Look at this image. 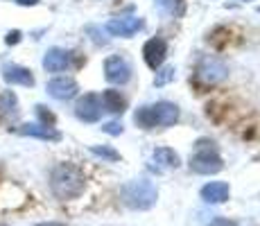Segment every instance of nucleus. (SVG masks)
<instances>
[{
  "mask_svg": "<svg viewBox=\"0 0 260 226\" xmlns=\"http://www.w3.org/2000/svg\"><path fill=\"white\" fill-rule=\"evenodd\" d=\"M50 188H52L54 197L68 202V199H75L84 192V188H86V177H84V172L77 165L59 163L57 168L52 170V174H50Z\"/></svg>",
  "mask_w": 260,
  "mask_h": 226,
  "instance_id": "obj_1",
  "label": "nucleus"
},
{
  "mask_svg": "<svg viewBox=\"0 0 260 226\" xmlns=\"http://www.w3.org/2000/svg\"><path fill=\"white\" fill-rule=\"evenodd\" d=\"M138 127L154 129V127H172L179 120V107L172 102H156L149 107H141L134 115Z\"/></svg>",
  "mask_w": 260,
  "mask_h": 226,
  "instance_id": "obj_2",
  "label": "nucleus"
},
{
  "mask_svg": "<svg viewBox=\"0 0 260 226\" xmlns=\"http://www.w3.org/2000/svg\"><path fill=\"white\" fill-rule=\"evenodd\" d=\"M122 202L129 206V208H136V210H147L156 204V188H154L152 181L147 179H136V181H129V183L122 185Z\"/></svg>",
  "mask_w": 260,
  "mask_h": 226,
  "instance_id": "obj_3",
  "label": "nucleus"
},
{
  "mask_svg": "<svg viewBox=\"0 0 260 226\" xmlns=\"http://www.w3.org/2000/svg\"><path fill=\"white\" fill-rule=\"evenodd\" d=\"M208 140H199L197 152L190 156V170L197 174H217L224 168V160L213 147H206Z\"/></svg>",
  "mask_w": 260,
  "mask_h": 226,
  "instance_id": "obj_4",
  "label": "nucleus"
},
{
  "mask_svg": "<svg viewBox=\"0 0 260 226\" xmlns=\"http://www.w3.org/2000/svg\"><path fill=\"white\" fill-rule=\"evenodd\" d=\"M102 111H104L102 100H100V95H95V93L84 95V98H79L77 104H75V115H77L79 120H84V122H98Z\"/></svg>",
  "mask_w": 260,
  "mask_h": 226,
  "instance_id": "obj_5",
  "label": "nucleus"
},
{
  "mask_svg": "<svg viewBox=\"0 0 260 226\" xmlns=\"http://www.w3.org/2000/svg\"><path fill=\"white\" fill-rule=\"evenodd\" d=\"M104 77L111 84H127L129 77H132V66L124 57L120 54H113L104 61Z\"/></svg>",
  "mask_w": 260,
  "mask_h": 226,
  "instance_id": "obj_6",
  "label": "nucleus"
},
{
  "mask_svg": "<svg viewBox=\"0 0 260 226\" xmlns=\"http://www.w3.org/2000/svg\"><path fill=\"white\" fill-rule=\"evenodd\" d=\"M197 75H199V79H204L206 84H217L229 75V68L222 59L206 57V59H202V63H199Z\"/></svg>",
  "mask_w": 260,
  "mask_h": 226,
  "instance_id": "obj_7",
  "label": "nucleus"
},
{
  "mask_svg": "<svg viewBox=\"0 0 260 226\" xmlns=\"http://www.w3.org/2000/svg\"><path fill=\"white\" fill-rule=\"evenodd\" d=\"M73 52H68V50H61V48H52L46 52V57H43V68L48 70V73H63V70H68L73 66Z\"/></svg>",
  "mask_w": 260,
  "mask_h": 226,
  "instance_id": "obj_8",
  "label": "nucleus"
},
{
  "mask_svg": "<svg viewBox=\"0 0 260 226\" xmlns=\"http://www.w3.org/2000/svg\"><path fill=\"white\" fill-rule=\"evenodd\" d=\"M166 54H168V43L163 39H149L147 43L143 45V57H145V63H147L152 70L161 68V63L166 61Z\"/></svg>",
  "mask_w": 260,
  "mask_h": 226,
  "instance_id": "obj_9",
  "label": "nucleus"
},
{
  "mask_svg": "<svg viewBox=\"0 0 260 226\" xmlns=\"http://www.w3.org/2000/svg\"><path fill=\"white\" fill-rule=\"evenodd\" d=\"M143 27H145L143 18H136V16L113 18V21L107 23V29L113 34V37H134V34L141 32Z\"/></svg>",
  "mask_w": 260,
  "mask_h": 226,
  "instance_id": "obj_10",
  "label": "nucleus"
},
{
  "mask_svg": "<svg viewBox=\"0 0 260 226\" xmlns=\"http://www.w3.org/2000/svg\"><path fill=\"white\" fill-rule=\"evenodd\" d=\"M77 82L73 77H54L48 82V93L52 95L54 100H71L77 95Z\"/></svg>",
  "mask_w": 260,
  "mask_h": 226,
  "instance_id": "obj_11",
  "label": "nucleus"
},
{
  "mask_svg": "<svg viewBox=\"0 0 260 226\" xmlns=\"http://www.w3.org/2000/svg\"><path fill=\"white\" fill-rule=\"evenodd\" d=\"M3 79L7 84H21V86H34V75L27 68L16 66V63H5Z\"/></svg>",
  "mask_w": 260,
  "mask_h": 226,
  "instance_id": "obj_12",
  "label": "nucleus"
},
{
  "mask_svg": "<svg viewBox=\"0 0 260 226\" xmlns=\"http://www.w3.org/2000/svg\"><path fill=\"white\" fill-rule=\"evenodd\" d=\"M229 183H224V181H211L208 185H204L202 188V199H206L208 204H222L229 199Z\"/></svg>",
  "mask_w": 260,
  "mask_h": 226,
  "instance_id": "obj_13",
  "label": "nucleus"
},
{
  "mask_svg": "<svg viewBox=\"0 0 260 226\" xmlns=\"http://www.w3.org/2000/svg\"><path fill=\"white\" fill-rule=\"evenodd\" d=\"M23 136H32V138H41V140H52V143H57V140H61V134L57 132V129L52 127H46V124H23L21 129H18Z\"/></svg>",
  "mask_w": 260,
  "mask_h": 226,
  "instance_id": "obj_14",
  "label": "nucleus"
},
{
  "mask_svg": "<svg viewBox=\"0 0 260 226\" xmlns=\"http://www.w3.org/2000/svg\"><path fill=\"white\" fill-rule=\"evenodd\" d=\"M154 163H156V168L158 170H177L179 168V154L174 152V149H170V147H158L156 152H154Z\"/></svg>",
  "mask_w": 260,
  "mask_h": 226,
  "instance_id": "obj_15",
  "label": "nucleus"
},
{
  "mask_svg": "<svg viewBox=\"0 0 260 226\" xmlns=\"http://www.w3.org/2000/svg\"><path fill=\"white\" fill-rule=\"evenodd\" d=\"M102 104H104V109L107 111H111V113H122L124 111V107H127V102H124V98L120 95V90H113V88H109V90H104L102 93Z\"/></svg>",
  "mask_w": 260,
  "mask_h": 226,
  "instance_id": "obj_16",
  "label": "nucleus"
},
{
  "mask_svg": "<svg viewBox=\"0 0 260 226\" xmlns=\"http://www.w3.org/2000/svg\"><path fill=\"white\" fill-rule=\"evenodd\" d=\"M18 113V102H16V95L12 90H5L0 95V115L3 118H14Z\"/></svg>",
  "mask_w": 260,
  "mask_h": 226,
  "instance_id": "obj_17",
  "label": "nucleus"
},
{
  "mask_svg": "<svg viewBox=\"0 0 260 226\" xmlns=\"http://www.w3.org/2000/svg\"><path fill=\"white\" fill-rule=\"evenodd\" d=\"M156 5L170 16L179 18L186 14V0H156Z\"/></svg>",
  "mask_w": 260,
  "mask_h": 226,
  "instance_id": "obj_18",
  "label": "nucleus"
},
{
  "mask_svg": "<svg viewBox=\"0 0 260 226\" xmlns=\"http://www.w3.org/2000/svg\"><path fill=\"white\" fill-rule=\"evenodd\" d=\"M37 115H39V120H41V124H46V127H52L54 124V113L48 111V107H43V104L37 107Z\"/></svg>",
  "mask_w": 260,
  "mask_h": 226,
  "instance_id": "obj_19",
  "label": "nucleus"
},
{
  "mask_svg": "<svg viewBox=\"0 0 260 226\" xmlns=\"http://www.w3.org/2000/svg\"><path fill=\"white\" fill-rule=\"evenodd\" d=\"M91 152L93 154H98V156H102V158H109V160H118L120 158V154L116 152V149H111V147H91Z\"/></svg>",
  "mask_w": 260,
  "mask_h": 226,
  "instance_id": "obj_20",
  "label": "nucleus"
},
{
  "mask_svg": "<svg viewBox=\"0 0 260 226\" xmlns=\"http://www.w3.org/2000/svg\"><path fill=\"white\" fill-rule=\"evenodd\" d=\"M172 79H174V68H172V66H168V68H163L161 73L156 75V79H154V84H156V86H163V84L172 82Z\"/></svg>",
  "mask_w": 260,
  "mask_h": 226,
  "instance_id": "obj_21",
  "label": "nucleus"
},
{
  "mask_svg": "<svg viewBox=\"0 0 260 226\" xmlns=\"http://www.w3.org/2000/svg\"><path fill=\"white\" fill-rule=\"evenodd\" d=\"M102 132H107V134H111V136H120L122 134V124H118V122H107L102 127Z\"/></svg>",
  "mask_w": 260,
  "mask_h": 226,
  "instance_id": "obj_22",
  "label": "nucleus"
},
{
  "mask_svg": "<svg viewBox=\"0 0 260 226\" xmlns=\"http://www.w3.org/2000/svg\"><path fill=\"white\" fill-rule=\"evenodd\" d=\"M18 41H21V32H16V29H14V32L7 34V43L9 45H14V43H18Z\"/></svg>",
  "mask_w": 260,
  "mask_h": 226,
  "instance_id": "obj_23",
  "label": "nucleus"
},
{
  "mask_svg": "<svg viewBox=\"0 0 260 226\" xmlns=\"http://www.w3.org/2000/svg\"><path fill=\"white\" fill-rule=\"evenodd\" d=\"M213 226H236L233 222H229V219H215Z\"/></svg>",
  "mask_w": 260,
  "mask_h": 226,
  "instance_id": "obj_24",
  "label": "nucleus"
},
{
  "mask_svg": "<svg viewBox=\"0 0 260 226\" xmlns=\"http://www.w3.org/2000/svg\"><path fill=\"white\" fill-rule=\"evenodd\" d=\"M18 5H25V7H32V5H37L39 0H16Z\"/></svg>",
  "mask_w": 260,
  "mask_h": 226,
  "instance_id": "obj_25",
  "label": "nucleus"
},
{
  "mask_svg": "<svg viewBox=\"0 0 260 226\" xmlns=\"http://www.w3.org/2000/svg\"><path fill=\"white\" fill-rule=\"evenodd\" d=\"M37 226H68V224H63V222H41Z\"/></svg>",
  "mask_w": 260,
  "mask_h": 226,
  "instance_id": "obj_26",
  "label": "nucleus"
},
{
  "mask_svg": "<svg viewBox=\"0 0 260 226\" xmlns=\"http://www.w3.org/2000/svg\"><path fill=\"white\" fill-rule=\"evenodd\" d=\"M0 226H3V224H0Z\"/></svg>",
  "mask_w": 260,
  "mask_h": 226,
  "instance_id": "obj_27",
  "label": "nucleus"
}]
</instances>
